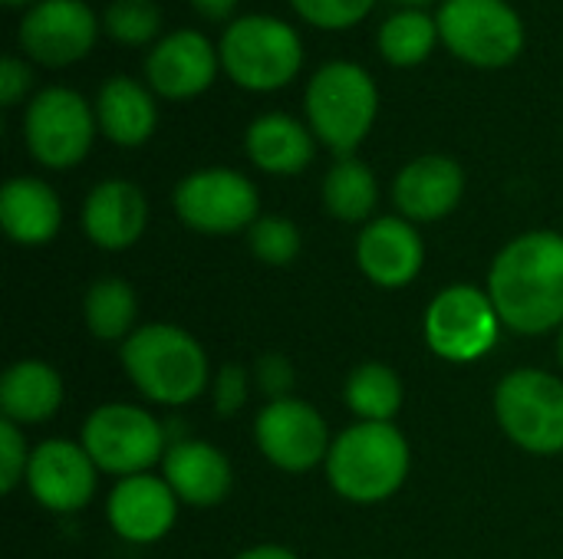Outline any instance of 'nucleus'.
<instances>
[{
	"instance_id": "3",
	"label": "nucleus",
	"mask_w": 563,
	"mask_h": 559,
	"mask_svg": "<svg viewBox=\"0 0 563 559\" xmlns=\"http://www.w3.org/2000/svg\"><path fill=\"white\" fill-rule=\"evenodd\" d=\"M122 369L129 382L155 405H191L211 382V366L201 343L172 323L139 326L122 343Z\"/></svg>"
},
{
	"instance_id": "10",
	"label": "nucleus",
	"mask_w": 563,
	"mask_h": 559,
	"mask_svg": "<svg viewBox=\"0 0 563 559\" xmlns=\"http://www.w3.org/2000/svg\"><path fill=\"white\" fill-rule=\"evenodd\" d=\"M172 208L185 227L224 237L251 231L261 217V191L244 171L214 165L185 175L172 191Z\"/></svg>"
},
{
	"instance_id": "28",
	"label": "nucleus",
	"mask_w": 563,
	"mask_h": 559,
	"mask_svg": "<svg viewBox=\"0 0 563 559\" xmlns=\"http://www.w3.org/2000/svg\"><path fill=\"white\" fill-rule=\"evenodd\" d=\"M343 399L360 422H393L402 409V379L386 362H363L350 372Z\"/></svg>"
},
{
	"instance_id": "27",
	"label": "nucleus",
	"mask_w": 563,
	"mask_h": 559,
	"mask_svg": "<svg viewBox=\"0 0 563 559\" xmlns=\"http://www.w3.org/2000/svg\"><path fill=\"white\" fill-rule=\"evenodd\" d=\"M135 313H139L135 290L122 277H102L86 290L82 316L89 333L102 343H125L139 329Z\"/></svg>"
},
{
	"instance_id": "21",
	"label": "nucleus",
	"mask_w": 563,
	"mask_h": 559,
	"mask_svg": "<svg viewBox=\"0 0 563 559\" xmlns=\"http://www.w3.org/2000/svg\"><path fill=\"white\" fill-rule=\"evenodd\" d=\"M317 135L290 112H261L244 132V152L251 165L274 178H290L310 168L317 155Z\"/></svg>"
},
{
	"instance_id": "19",
	"label": "nucleus",
	"mask_w": 563,
	"mask_h": 559,
	"mask_svg": "<svg viewBox=\"0 0 563 559\" xmlns=\"http://www.w3.org/2000/svg\"><path fill=\"white\" fill-rule=\"evenodd\" d=\"M148 224V201L125 178L99 181L82 201V231L99 250H129Z\"/></svg>"
},
{
	"instance_id": "26",
	"label": "nucleus",
	"mask_w": 563,
	"mask_h": 559,
	"mask_svg": "<svg viewBox=\"0 0 563 559\" xmlns=\"http://www.w3.org/2000/svg\"><path fill=\"white\" fill-rule=\"evenodd\" d=\"M379 204V181L356 155L336 158L323 175V208L343 224H369Z\"/></svg>"
},
{
	"instance_id": "39",
	"label": "nucleus",
	"mask_w": 563,
	"mask_h": 559,
	"mask_svg": "<svg viewBox=\"0 0 563 559\" xmlns=\"http://www.w3.org/2000/svg\"><path fill=\"white\" fill-rule=\"evenodd\" d=\"M7 7H13V10H26V7H33V3H40V0H3Z\"/></svg>"
},
{
	"instance_id": "1",
	"label": "nucleus",
	"mask_w": 563,
	"mask_h": 559,
	"mask_svg": "<svg viewBox=\"0 0 563 559\" xmlns=\"http://www.w3.org/2000/svg\"><path fill=\"white\" fill-rule=\"evenodd\" d=\"M488 297L501 323L521 336L563 326V234L528 231L501 247L488 270Z\"/></svg>"
},
{
	"instance_id": "8",
	"label": "nucleus",
	"mask_w": 563,
	"mask_h": 559,
	"mask_svg": "<svg viewBox=\"0 0 563 559\" xmlns=\"http://www.w3.org/2000/svg\"><path fill=\"white\" fill-rule=\"evenodd\" d=\"M79 445L89 451L99 471L122 481L132 474H148L165 458L172 441L165 435V425L152 412L125 402H109L86 418Z\"/></svg>"
},
{
	"instance_id": "13",
	"label": "nucleus",
	"mask_w": 563,
	"mask_h": 559,
	"mask_svg": "<svg viewBox=\"0 0 563 559\" xmlns=\"http://www.w3.org/2000/svg\"><path fill=\"white\" fill-rule=\"evenodd\" d=\"M142 76L162 102H191L221 76L218 40L198 26L168 30L155 46L145 49Z\"/></svg>"
},
{
	"instance_id": "32",
	"label": "nucleus",
	"mask_w": 563,
	"mask_h": 559,
	"mask_svg": "<svg viewBox=\"0 0 563 559\" xmlns=\"http://www.w3.org/2000/svg\"><path fill=\"white\" fill-rule=\"evenodd\" d=\"M30 448L26 438L20 432V425L13 422H0V491L10 494L16 491L20 481H26V468H30Z\"/></svg>"
},
{
	"instance_id": "15",
	"label": "nucleus",
	"mask_w": 563,
	"mask_h": 559,
	"mask_svg": "<svg viewBox=\"0 0 563 559\" xmlns=\"http://www.w3.org/2000/svg\"><path fill=\"white\" fill-rule=\"evenodd\" d=\"M96 461L69 438H53L33 448L26 468V488L40 507L53 514H76L96 494Z\"/></svg>"
},
{
	"instance_id": "35",
	"label": "nucleus",
	"mask_w": 563,
	"mask_h": 559,
	"mask_svg": "<svg viewBox=\"0 0 563 559\" xmlns=\"http://www.w3.org/2000/svg\"><path fill=\"white\" fill-rule=\"evenodd\" d=\"M254 382H257V389H261L271 402L290 399V389H294V366H290V359H284L280 353L261 356L257 366H254Z\"/></svg>"
},
{
	"instance_id": "29",
	"label": "nucleus",
	"mask_w": 563,
	"mask_h": 559,
	"mask_svg": "<svg viewBox=\"0 0 563 559\" xmlns=\"http://www.w3.org/2000/svg\"><path fill=\"white\" fill-rule=\"evenodd\" d=\"M102 33L129 49L139 46H155L165 33V13L158 7V0H109L102 7Z\"/></svg>"
},
{
	"instance_id": "24",
	"label": "nucleus",
	"mask_w": 563,
	"mask_h": 559,
	"mask_svg": "<svg viewBox=\"0 0 563 559\" xmlns=\"http://www.w3.org/2000/svg\"><path fill=\"white\" fill-rule=\"evenodd\" d=\"M63 405V379L49 362L20 359L0 379V412L13 425H43Z\"/></svg>"
},
{
	"instance_id": "20",
	"label": "nucleus",
	"mask_w": 563,
	"mask_h": 559,
	"mask_svg": "<svg viewBox=\"0 0 563 559\" xmlns=\"http://www.w3.org/2000/svg\"><path fill=\"white\" fill-rule=\"evenodd\" d=\"M162 478L188 507H218L234 488V471L224 451L198 438H178L168 445Z\"/></svg>"
},
{
	"instance_id": "25",
	"label": "nucleus",
	"mask_w": 563,
	"mask_h": 559,
	"mask_svg": "<svg viewBox=\"0 0 563 559\" xmlns=\"http://www.w3.org/2000/svg\"><path fill=\"white\" fill-rule=\"evenodd\" d=\"M439 46H442V33L432 10L396 7L389 16H383L376 30V53L393 69H416L429 63Z\"/></svg>"
},
{
	"instance_id": "36",
	"label": "nucleus",
	"mask_w": 563,
	"mask_h": 559,
	"mask_svg": "<svg viewBox=\"0 0 563 559\" xmlns=\"http://www.w3.org/2000/svg\"><path fill=\"white\" fill-rule=\"evenodd\" d=\"M191 10L205 20V23H231L234 13H238V3L241 0H188Z\"/></svg>"
},
{
	"instance_id": "5",
	"label": "nucleus",
	"mask_w": 563,
	"mask_h": 559,
	"mask_svg": "<svg viewBox=\"0 0 563 559\" xmlns=\"http://www.w3.org/2000/svg\"><path fill=\"white\" fill-rule=\"evenodd\" d=\"M409 441L393 422H356L333 438L327 478L350 504H383L409 478Z\"/></svg>"
},
{
	"instance_id": "22",
	"label": "nucleus",
	"mask_w": 563,
	"mask_h": 559,
	"mask_svg": "<svg viewBox=\"0 0 563 559\" xmlns=\"http://www.w3.org/2000/svg\"><path fill=\"white\" fill-rule=\"evenodd\" d=\"M158 96L145 86V79L109 76L92 99L99 135H106L119 148L145 145L158 128Z\"/></svg>"
},
{
	"instance_id": "34",
	"label": "nucleus",
	"mask_w": 563,
	"mask_h": 559,
	"mask_svg": "<svg viewBox=\"0 0 563 559\" xmlns=\"http://www.w3.org/2000/svg\"><path fill=\"white\" fill-rule=\"evenodd\" d=\"M214 409H218V415H238L244 405H247V395H251V376H247V369L244 366H234V362H228V366H221V372L214 376Z\"/></svg>"
},
{
	"instance_id": "12",
	"label": "nucleus",
	"mask_w": 563,
	"mask_h": 559,
	"mask_svg": "<svg viewBox=\"0 0 563 559\" xmlns=\"http://www.w3.org/2000/svg\"><path fill=\"white\" fill-rule=\"evenodd\" d=\"M501 316L488 297L472 283H452L435 293L426 310V343L445 362H475L488 356L501 333Z\"/></svg>"
},
{
	"instance_id": "4",
	"label": "nucleus",
	"mask_w": 563,
	"mask_h": 559,
	"mask_svg": "<svg viewBox=\"0 0 563 559\" xmlns=\"http://www.w3.org/2000/svg\"><path fill=\"white\" fill-rule=\"evenodd\" d=\"M221 76L244 92H280L287 89L303 63L307 46L300 30L274 13H238L218 36Z\"/></svg>"
},
{
	"instance_id": "2",
	"label": "nucleus",
	"mask_w": 563,
	"mask_h": 559,
	"mask_svg": "<svg viewBox=\"0 0 563 559\" xmlns=\"http://www.w3.org/2000/svg\"><path fill=\"white\" fill-rule=\"evenodd\" d=\"M379 119L376 76L346 56L320 63L303 89V122L336 158L356 155Z\"/></svg>"
},
{
	"instance_id": "6",
	"label": "nucleus",
	"mask_w": 563,
	"mask_h": 559,
	"mask_svg": "<svg viewBox=\"0 0 563 559\" xmlns=\"http://www.w3.org/2000/svg\"><path fill=\"white\" fill-rule=\"evenodd\" d=\"M442 46L472 69H508L528 46V26L508 0H442L435 7Z\"/></svg>"
},
{
	"instance_id": "33",
	"label": "nucleus",
	"mask_w": 563,
	"mask_h": 559,
	"mask_svg": "<svg viewBox=\"0 0 563 559\" xmlns=\"http://www.w3.org/2000/svg\"><path fill=\"white\" fill-rule=\"evenodd\" d=\"M33 63L23 59L20 53L3 56L0 63V105L13 109V105H26L33 99Z\"/></svg>"
},
{
	"instance_id": "23",
	"label": "nucleus",
	"mask_w": 563,
	"mask_h": 559,
	"mask_svg": "<svg viewBox=\"0 0 563 559\" xmlns=\"http://www.w3.org/2000/svg\"><path fill=\"white\" fill-rule=\"evenodd\" d=\"M63 201L43 181L16 175L0 188V227L20 247H43L59 234Z\"/></svg>"
},
{
	"instance_id": "14",
	"label": "nucleus",
	"mask_w": 563,
	"mask_h": 559,
	"mask_svg": "<svg viewBox=\"0 0 563 559\" xmlns=\"http://www.w3.org/2000/svg\"><path fill=\"white\" fill-rule=\"evenodd\" d=\"M257 451L280 471L303 474L317 465H327L330 455V428L323 415L303 399H277L267 402L254 418Z\"/></svg>"
},
{
	"instance_id": "9",
	"label": "nucleus",
	"mask_w": 563,
	"mask_h": 559,
	"mask_svg": "<svg viewBox=\"0 0 563 559\" xmlns=\"http://www.w3.org/2000/svg\"><path fill=\"white\" fill-rule=\"evenodd\" d=\"M501 432L531 455L563 451V379L544 369H515L495 389Z\"/></svg>"
},
{
	"instance_id": "18",
	"label": "nucleus",
	"mask_w": 563,
	"mask_h": 559,
	"mask_svg": "<svg viewBox=\"0 0 563 559\" xmlns=\"http://www.w3.org/2000/svg\"><path fill=\"white\" fill-rule=\"evenodd\" d=\"M178 504L181 501L165 484V478L148 471V474H132V478L115 481L106 501V514H109V527L122 540L145 547V544L162 540L175 527Z\"/></svg>"
},
{
	"instance_id": "7",
	"label": "nucleus",
	"mask_w": 563,
	"mask_h": 559,
	"mask_svg": "<svg viewBox=\"0 0 563 559\" xmlns=\"http://www.w3.org/2000/svg\"><path fill=\"white\" fill-rule=\"evenodd\" d=\"M23 145L30 158L49 171H69L92 152L99 135L92 102L63 82L36 89L23 105Z\"/></svg>"
},
{
	"instance_id": "17",
	"label": "nucleus",
	"mask_w": 563,
	"mask_h": 559,
	"mask_svg": "<svg viewBox=\"0 0 563 559\" xmlns=\"http://www.w3.org/2000/svg\"><path fill=\"white\" fill-rule=\"evenodd\" d=\"M356 264L376 287L399 290L419 277L426 264V244L412 221L399 214L373 217L356 237Z\"/></svg>"
},
{
	"instance_id": "40",
	"label": "nucleus",
	"mask_w": 563,
	"mask_h": 559,
	"mask_svg": "<svg viewBox=\"0 0 563 559\" xmlns=\"http://www.w3.org/2000/svg\"><path fill=\"white\" fill-rule=\"evenodd\" d=\"M558 356H561V366H563V326H561V336H558Z\"/></svg>"
},
{
	"instance_id": "31",
	"label": "nucleus",
	"mask_w": 563,
	"mask_h": 559,
	"mask_svg": "<svg viewBox=\"0 0 563 559\" xmlns=\"http://www.w3.org/2000/svg\"><path fill=\"white\" fill-rule=\"evenodd\" d=\"M294 16L320 33H346L360 26L379 0H287Z\"/></svg>"
},
{
	"instance_id": "37",
	"label": "nucleus",
	"mask_w": 563,
	"mask_h": 559,
	"mask_svg": "<svg viewBox=\"0 0 563 559\" xmlns=\"http://www.w3.org/2000/svg\"><path fill=\"white\" fill-rule=\"evenodd\" d=\"M234 559H297V554L280 547V544H261V547H251V550L238 554Z\"/></svg>"
},
{
	"instance_id": "11",
	"label": "nucleus",
	"mask_w": 563,
	"mask_h": 559,
	"mask_svg": "<svg viewBox=\"0 0 563 559\" xmlns=\"http://www.w3.org/2000/svg\"><path fill=\"white\" fill-rule=\"evenodd\" d=\"M102 36V16L86 0H40L16 20V53L43 69L82 63Z\"/></svg>"
},
{
	"instance_id": "30",
	"label": "nucleus",
	"mask_w": 563,
	"mask_h": 559,
	"mask_svg": "<svg viewBox=\"0 0 563 559\" xmlns=\"http://www.w3.org/2000/svg\"><path fill=\"white\" fill-rule=\"evenodd\" d=\"M251 254L267 267H287L300 254V227L280 214H261L247 231Z\"/></svg>"
},
{
	"instance_id": "38",
	"label": "nucleus",
	"mask_w": 563,
	"mask_h": 559,
	"mask_svg": "<svg viewBox=\"0 0 563 559\" xmlns=\"http://www.w3.org/2000/svg\"><path fill=\"white\" fill-rule=\"evenodd\" d=\"M396 7H409V10H429V7H439L442 0H393Z\"/></svg>"
},
{
	"instance_id": "16",
	"label": "nucleus",
	"mask_w": 563,
	"mask_h": 559,
	"mask_svg": "<svg viewBox=\"0 0 563 559\" xmlns=\"http://www.w3.org/2000/svg\"><path fill=\"white\" fill-rule=\"evenodd\" d=\"M465 194V168L449 155H419L393 178V204L412 224L449 217Z\"/></svg>"
}]
</instances>
